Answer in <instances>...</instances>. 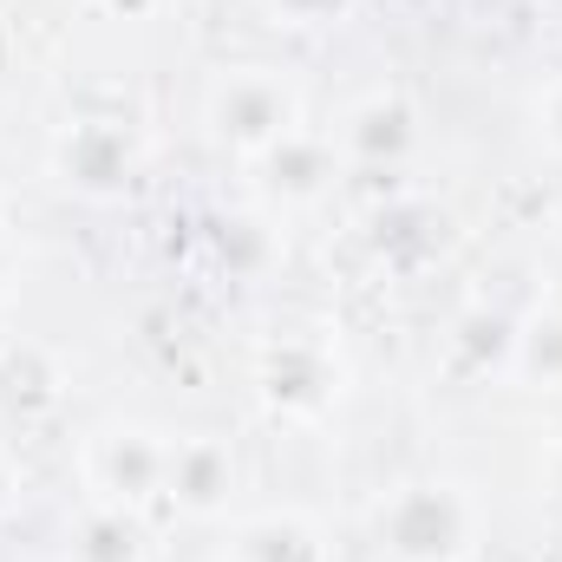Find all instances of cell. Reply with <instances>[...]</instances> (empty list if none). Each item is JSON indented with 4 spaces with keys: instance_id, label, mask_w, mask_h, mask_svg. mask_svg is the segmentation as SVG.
I'll return each instance as SVG.
<instances>
[{
    "instance_id": "cell-22",
    "label": "cell",
    "mask_w": 562,
    "mask_h": 562,
    "mask_svg": "<svg viewBox=\"0 0 562 562\" xmlns=\"http://www.w3.org/2000/svg\"><path fill=\"white\" fill-rule=\"evenodd\" d=\"M0 276H7V249H0Z\"/></svg>"
},
{
    "instance_id": "cell-12",
    "label": "cell",
    "mask_w": 562,
    "mask_h": 562,
    "mask_svg": "<svg viewBox=\"0 0 562 562\" xmlns=\"http://www.w3.org/2000/svg\"><path fill=\"white\" fill-rule=\"evenodd\" d=\"M72 562H144L150 557V537H144L138 510L125 504H92L79 524H72Z\"/></svg>"
},
{
    "instance_id": "cell-18",
    "label": "cell",
    "mask_w": 562,
    "mask_h": 562,
    "mask_svg": "<svg viewBox=\"0 0 562 562\" xmlns=\"http://www.w3.org/2000/svg\"><path fill=\"white\" fill-rule=\"evenodd\" d=\"M99 13H112V20H157L170 0H92Z\"/></svg>"
},
{
    "instance_id": "cell-8",
    "label": "cell",
    "mask_w": 562,
    "mask_h": 562,
    "mask_svg": "<svg viewBox=\"0 0 562 562\" xmlns=\"http://www.w3.org/2000/svg\"><path fill=\"white\" fill-rule=\"evenodd\" d=\"M340 157H353V164H400L413 144H419V112H413V99L406 92H367L360 105H347V119H340Z\"/></svg>"
},
{
    "instance_id": "cell-3",
    "label": "cell",
    "mask_w": 562,
    "mask_h": 562,
    "mask_svg": "<svg viewBox=\"0 0 562 562\" xmlns=\"http://www.w3.org/2000/svg\"><path fill=\"white\" fill-rule=\"evenodd\" d=\"M164 471H170V438H157L150 425H105V431L86 445L92 504L144 510L150 497H164Z\"/></svg>"
},
{
    "instance_id": "cell-21",
    "label": "cell",
    "mask_w": 562,
    "mask_h": 562,
    "mask_svg": "<svg viewBox=\"0 0 562 562\" xmlns=\"http://www.w3.org/2000/svg\"><path fill=\"white\" fill-rule=\"evenodd\" d=\"M0 229H7V196H0Z\"/></svg>"
},
{
    "instance_id": "cell-7",
    "label": "cell",
    "mask_w": 562,
    "mask_h": 562,
    "mask_svg": "<svg viewBox=\"0 0 562 562\" xmlns=\"http://www.w3.org/2000/svg\"><path fill=\"white\" fill-rule=\"evenodd\" d=\"M256 177H262V190L276 196V203H321L327 190H334V177H340V144L321 138V132H288L281 144H269L262 157H256Z\"/></svg>"
},
{
    "instance_id": "cell-10",
    "label": "cell",
    "mask_w": 562,
    "mask_h": 562,
    "mask_svg": "<svg viewBox=\"0 0 562 562\" xmlns=\"http://www.w3.org/2000/svg\"><path fill=\"white\" fill-rule=\"evenodd\" d=\"M373 243H380L386 262L425 269V262H438L451 249V216L438 203H425V196H400V203H386L373 216Z\"/></svg>"
},
{
    "instance_id": "cell-20",
    "label": "cell",
    "mask_w": 562,
    "mask_h": 562,
    "mask_svg": "<svg viewBox=\"0 0 562 562\" xmlns=\"http://www.w3.org/2000/svg\"><path fill=\"white\" fill-rule=\"evenodd\" d=\"M13 497H20V477H13V464H7V458H0V517H7V510H13Z\"/></svg>"
},
{
    "instance_id": "cell-9",
    "label": "cell",
    "mask_w": 562,
    "mask_h": 562,
    "mask_svg": "<svg viewBox=\"0 0 562 562\" xmlns=\"http://www.w3.org/2000/svg\"><path fill=\"white\" fill-rule=\"evenodd\" d=\"M66 400V373L40 340H7L0 347V419L33 425Z\"/></svg>"
},
{
    "instance_id": "cell-5",
    "label": "cell",
    "mask_w": 562,
    "mask_h": 562,
    "mask_svg": "<svg viewBox=\"0 0 562 562\" xmlns=\"http://www.w3.org/2000/svg\"><path fill=\"white\" fill-rule=\"evenodd\" d=\"M256 380H262V400L288 419H321L340 400V360L321 340H301V334H281V340L262 347Z\"/></svg>"
},
{
    "instance_id": "cell-1",
    "label": "cell",
    "mask_w": 562,
    "mask_h": 562,
    "mask_svg": "<svg viewBox=\"0 0 562 562\" xmlns=\"http://www.w3.org/2000/svg\"><path fill=\"white\" fill-rule=\"evenodd\" d=\"M484 510L458 477H406L373 510V543L393 562H471Z\"/></svg>"
},
{
    "instance_id": "cell-2",
    "label": "cell",
    "mask_w": 562,
    "mask_h": 562,
    "mask_svg": "<svg viewBox=\"0 0 562 562\" xmlns=\"http://www.w3.org/2000/svg\"><path fill=\"white\" fill-rule=\"evenodd\" d=\"M203 125H210L216 144H229L243 157H262L269 144L301 132V92L276 66H236L203 92Z\"/></svg>"
},
{
    "instance_id": "cell-15",
    "label": "cell",
    "mask_w": 562,
    "mask_h": 562,
    "mask_svg": "<svg viewBox=\"0 0 562 562\" xmlns=\"http://www.w3.org/2000/svg\"><path fill=\"white\" fill-rule=\"evenodd\" d=\"M353 7H360V0H262V13H269L276 26H301V33H314V26H340Z\"/></svg>"
},
{
    "instance_id": "cell-19",
    "label": "cell",
    "mask_w": 562,
    "mask_h": 562,
    "mask_svg": "<svg viewBox=\"0 0 562 562\" xmlns=\"http://www.w3.org/2000/svg\"><path fill=\"white\" fill-rule=\"evenodd\" d=\"M543 484H550V497L562 504V438L550 445V451H543Z\"/></svg>"
},
{
    "instance_id": "cell-11",
    "label": "cell",
    "mask_w": 562,
    "mask_h": 562,
    "mask_svg": "<svg viewBox=\"0 0 562 562\" xmlns=\"http://www.w3.org/2000/svg\"><path fill=\"white\" fill-rule=\"evenodd\" d=\"M236 562H327V537L301 510H262L236 530Z\"/></svg>"
},
{
    "instance_id": "cell-14",
    "label": "cell",
    "mask_w": 562,
    "mask_h": 562,
    "mask_svg": "<svg viewBox=\"0 0 562 562\" xmlns=\"http://www.w3.org/2000/svg\"><path fill=\"white\" fill-rule=\"evenodd\" d=\"M510 373H517L524 386H562V307H543V314L517 321Z\"/></svg>"
},
{
    "instance_id": "cell-6",
    "label": "cell",
    "mask_w": 562,
    "mask_h": 562,
    "mask_svg": "<svg viewBox=\"0 0 562 562\" xmlns=\"http://www.w3.org/2000/svg\"><path fill=\"white\" fill-rule=\"evenodd\" d=\"M164 497L183 517H223L236 497V451L223 438H177L170 445V471H164Z\"/></svg>"
},
{
    "instance_id": "cell-13",
    "label": "cell",
    "mask_w": 562,
    "mask_h": 562,
    "mask_svg": "<svg viewBox=\"0 0 562 562\" xmlns=\"http://www.w3.org/2000/svg\"><path fill=\"white\" fill-rule=\"evenodd\" d=\"M510 353H517V321L497 314V307H471L458 314L451 327V360L464 373H510Z\"/></svg>"
},
{
    "instance_id": "cell-17",
    "label": "cell",
    "mask_w": 562,
    "mask_h": 562,
    "mask_svg": "<svg viewBox=\"0 0 562 562\" xmlns=\"http://www.w3.org/2000/svg\"><path fill=\"white\" fill-rule=\"evenodd\" d=\"M537 132H543V144L562 157V79L543 92V99H537Z\"/></svg>"
},
{
    "instance_id": "cell-16",
    "label": "cell",
    "mask_w": 562,
    "mask_h": 562,
    "mask_svg": "<svg viewBox=\"0 0 562 562\" xmlns=\"http://www.w3.org/2000/svg\"><path fill=\"white\" fill-rule=\"evenodd\" d=\"M216 249H223V262L236 256V269H262V262H269V236H262L256 216H229L223 236H216Z\"/></svg>"
},
{
    "instance_id": "cell-4",
    "label": "cell",
    "mask_w": 562,
    "mask_h": 562,
    "mask_svg": "<svg viewBox=\"0 0 562 562\" xmlns=\"http://www.w3.org/2000/svg\"><path fill=\"white\" fill-rule=\"evenodd\" d=\"M138 164H144V144L119 119H79L53 144V177L66 190H79V196H125L138 183Z\"/></svg>"
},
{
    "instance_id": "cell-23",
    "label": "cell",
    "mask_w": 562,
    "mask_h": 562,
    "mask_svg": "<svg viewBox=\"0 0 562 562\" xmlns=\"http://www.w3.org/2000/svg\"><path fill=\"white\" fill-rule=\"evenodd\" d=\"M229 562H236V557H229Z\"/></svg>"
}]
</instances>
